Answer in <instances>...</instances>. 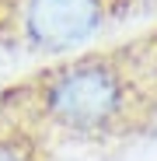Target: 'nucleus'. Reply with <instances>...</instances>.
<instances>
[{"label":"nucleus","mask_w":157,"mask_h":161,"mask_svg":"<svg viewBox=\"0 0 157 161\" xmlns=\"http://www.w3.org/2000/svg\"><path fill=\"white\" fill-rule=\"evenodd\" d=\"M0 161H49V158H45L42 137L21 126L0 123Z\"/></svg>","instance_id":"obj_2"},{"label":"nucleus","mask_w":157,"mask_h":161,"mask_svg":"<svg viewBox=\"0 0 157 161\" xmlns=\"http://www.w3.org/2000/svg\"><path fill=\"white\" fill-rule=\"evenodd\" d=\"M112 0H0V25L35 53L63 56L84 46L108 18Z\"/></svg>","instance_id":"obj_1"}]
</instances>
